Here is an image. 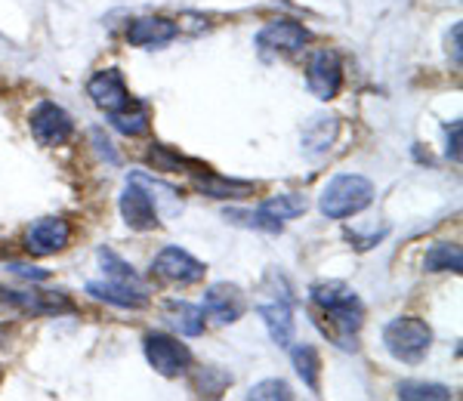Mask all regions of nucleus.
Returning <instances> with one entry per match:
<instances>
[{"label": "nucleus", "mask_w": 463, "mask_h": 401, "mask_svg": "<svg viewBox=\"0 0 463 401\" xmlns=\"http://www.w3.org/2000/svg\"><path fill=\"white\" fill-rule=\"evenodd\" d=\"M423 269L427 272H460L463 269V254L454 241H439L432 244L423 256Z\"/></svg>", "instance_id": "obj_20"}, {"label": "nucleus", "mask_w": 463, "mask_h": 401, "mask_svg": "<svg viewBox=\"0 0 463 401\" xmlns=\"http://www.w3.org/2000/svg\"><path fill=\"white\" fill-rule=\"evenodd\" d=\"M232 226H244V228H257V232H272V235H279L281 232V222H275V219H269L263 210H226L222 213Z\"/></svg>", "instance_id": "obj_23"}, {"label": "nucleus", "mask_w": 463, "mask_h": 401, "mask_svg": "<svg viewBox=\"0 0 463 401\" xmlns=\"http://www.w3.org/2000/svg\"><path fill=\"white\" fill-rule=\"evenodd\" d=\"M371 200H374V185H371V180L355 176V173H343V176H334V180L325 185V191H321V198H318V210L325 213L327 219H346V217L362 213Z\"/></svg>", "instance_id": "obj_1"}, {"label": "nucleus", "mask_w": 463, "mask_h": 401, "mask_svg": "<svg viewBox=\"0 0 463 401\" xmlns=\"http://www.w3.org/2000/svg\"><path fill=\"white\" fill-rule=\"evenodd\" d=\"M152 269L158 278L170 281V284H179V287H189V284H198L204 278V263H198L189 250L183 247H164L158 256H155Z\"/></svg>", "instance_id": "obj_6"}, {"label": "nucleus", "mask_w": 463, "mask_h": 401, "mask_svg": "<svg viewBox=\"0 0 463 401\" xmlns=\"http://www.w3.org/2000/svg\"><path fill=\"white\" fill-rule=\"evenodd\" d=\"M290 359H294V368H297V374L303 377V383L309 386L312 392H318V368H321V361H318L316 349L300 343V346H294Z\"/></svg>", "instance_id": "obj_22"}, {"label": "nucleus", "mask_w": 463, "mask_h": 401, "mask_svg": "<svg viewBox=\"0 0 463 401\" xmlns=\"http://www.w3.org/2000/svg\"><path fill=\"white\" fill-rule=\"evenodd\" d=\"M87 294L93 300L111 303L121 309H143L148 306V287L146 284H118V281H90Z\"/></svg>", "instance_id": "obj_13"}, {"label": "nucleus", "mask_w": 463, "mask_h": 401, "mask_svg": "<svg viewBox=\"0 0 463 401\" xmlns=\"http://www.w3.org/2000/svg\"><path fill=\"white\" fill-rule=\"evenodd\" d=\"M32 133L41 145L53 148V145H62L71 139L74 133V121L65 108H59L56 102H41L32 115Z\"/></svg>", "instance_id": "obj_7"}, {"label": "nucleus", "mask_w": 463, "mask_h": 401, "mask_svg": "<svg viewBox=\"0 0 463 401\" xmlns=\"http://www.w3.org/2000/svg\"><path fill=\"white\" fill-rule=\"evenodd\" d=\"M309 43V32L294 19H275L257 34L260 53H297Z\"/></svg>", "instance_id": "obj_9"}, {"label": "nucleus", "mask_w": 463, "mask_h": 401, "mask_svg": "<svg viewBox=\"0 0 463 401\" xmlns=\"http://www.w3.org/2000/svg\"><path fill=\"white\" fill-rule=\"evenodd\" d=\"M176 37V22L164 19V16H143L133 19L130 28H127V41L133 47H161V43H170Z\"/></svg>", "instance_id": "obj_14"}, {"label": "nucleus", "mask_w": 463, "mask_h": 401, "mask_svg": "<svg viewBox=\"0 0 463 401\" xmlns=\"http://www.w3.org/2000/svg\"><path fill=\"white\" fill-rule=\"evenodd\" d=\"M460 37H463V25H454L451 28V34H448V56L454 59V65L460 69Z\"/></svg>", "instance_id": "obj_28"}, {"label": "nucleus", "mask_w": 463, "mask_h": 401, "mask_svg": "<svg viewBox=\"0 0 463 401\" xmlns=\"http://www.w3.org/2000/svg\"><path fill=\"white\" fill-rule=\"evenodd\" d=\"M383 346L392 359L405 361V365H417L427 359L432 346V331L420 318H392L383 328Z\"/></svg>", "instance_id": "obj_2"}, {"label": "nucleus", "mask_w": 463, "mask_h": 401, "mask_svg": "<svg viewBox=\"0 0 463 401\" xmlns=\"http://www.w3.org/2000/svg\"><path fill=\"white\" fill-rule=\"evenodd\" d=\"M260 318H263L269 337H272L275 346H290L294 343V312H290V303L288 300H275V303H263L257 309Z\"/></svg>", "instance_id": "obj_15"}, {"label": "nucleus", "mask_w": 463, "mask_h": 401, "mask_svg": "<svg viewBox=\"0 0 463 401\" xmlns=\"http://www.w3.org/2000/svg\"><path fill=\"white\" fill-rule=\"evenodd\" d=\"M198 189L204 191L207 198H248L253 195V182H241V180H226V176H213V173H204L198 176Z\"/></svg>", "instance_id": "obj_18"}, {"label": "nucleus", "mask_w": 463, "mask_h": 401, "mask_svg": "<svg viewBox=\"0 0 463 401\" xmlns=\"http://www.w3.org/2000/svg\"><path fill=\"white\" fill-rule=\"evenodd\" d=\"M248 398H253V401H279V398L288 401V398H294V392H290V386L285 380H263V383L250 386Z\"/></svg>", "instance_id": "obj_26"}, {"label": "nucleus", "mask_w": 463, "mask_h": 401, "mask_svg": "<svg viewBox=\"0 0 463 401\" xmlns=\"http://www.w3.org/2000/svg\"><path fill=\"white\" fill-rule=\"evenodd\" d=\"M164 322L183 333V337H201L204 333V309L183 300H170L164 303Z\"/></svg>", "instance_id": "obj_16"}, {"label": "nucleus", "mask_w": 463, "mask_h": 401, "mask_svg": "<svg viewBox=\"0 0 463 401\" xmlns=\"http://www.w3.org/2000/svg\"><path fill=\"white\" fill-rule=\"evenodd\" d=\"M99 263H102V269H106L109 281H118V284H143L139 275L133 272V266H127L121 256L111 254V250H106V247L99 250Z\"/></svg>", "instance_id": "obj_25"}, {"label": "nucleus", "mask_w": 463, "mask_h": 401, "mask_svg": "<svg viewBox=\"0 0 463 401\" xmlns=\"http://www.w3.org/2000/svg\"><path fill=\"white\" fill-rule=\"evenodd\" d=\"M445 133H448V148H445V154H448L451 161H460V121L448 124Z\"/></svg>", "instance_id": "obj_27"}, {"label": "nucleus", "mask_w": 463, "mask_h": 401, "mask_svg": "<svg viewBox=\"0 0 463 401\" xmlns=\"http://www.w3.org/2000/svg\"><path fill=\"white\" fill-rule=\"evenodd\" d=\"M87 93H90V99H93L102 111H109V115L130 102V93H127V84L118 69L96 71L87 84Z\"/></svg>", "instance_id": "obj_12"}, {"label": "nucleus", "mask_w": 463, "mask_h": 401, "mask_svg": "<svg viewBox=\"0 0 463 401\" xmlns=\"http://www.w3.org/2000/svg\"><path fill=\"white\" fill-rule=\"evenodd\" d=\"M337 117L334 115H316L303 130V148L309 154H321L331 148V143L337 139Z\"/></svg>", "instance_id": "obj_17"}, {"label": "nucleus", "mask_w": 463, "mask_h": 401, "mask_svg": "<svg viewBox=\"0 0 463 401\" xmlns=\"http://www.w3.org/2000/svg\"><path fill=\"white\" fill-rule=\"evenodd\" d=\"M71 241V226L62 217H43L25 232V250L32 256H53Z\"/></svg>", "instance_id": "obj_8"}, {"label": "nucleus", "mask_w": 463, "mask_h": 401, "mask_svg": "<svg viewBox=\"0 0 463 401\" xmlns=\"http://www.w3.org/2000/svg\"><path fill=\"white\" fill-rule=\"evenodd\" d=\"M0 300L10 303V306H19L22 312H32V315H65V312H74V303L65 296L62 291H4L0 287Z\"/></svg>", "instance_id": "obj_10"}, {"label": "nucleus", "mask_w": 463, "mask_h": 401, "mask_svg": "<svg viewBox=\"0 0 463 401\" xmlns=\"http://www.w3.org/2000/svg\"><path fill=\"white\" fill-rule=\"evenodd\" d=\"M121 217L133 232H152V228H158V207H155L152 195H148V185L137 173H130L127 189L121 191Z\"/></svg>", "instance_id": "obj_3"}, {"label": "nucleus", "mask_w": 463, "mask_h": 401, "mask_svg": "<svg viewBox=\"0 0 463 401\" xmlns=\"http://www.w3.org/2000/svg\"><path fill=\"white\" fill-rule=\"evenodd\" d=\"M260 210H263L269 219H275V222H281V226H285L288 219H297V217H303V213H306V198L288 191V195H275V198L263 200V204H260Z\"/></svg>", "instance_id": "obj_21"}, {"label": "nucleus", "mask_w": 463, "mask_h": 401, "mask_svg": "<svg viewBox=\"0 0 463 401\" xmlns=\"http://www.w3.org/2000/svg\"><path fill=\"white\" fill-rule=\"evenodd\" d=\"M248 309V300H244L241 287L238 284H229V281H220V284H211L204 294V312L211 318L222 324H232L244 315Z\"/></svg>", "instance_id": "obj_11"}, {"label": "nucleus", "mask_w": 463, "mask_h": 401, "mask_svg": "<svg viewBox=\"0 0 463 401\" xmlns=\"http://www.w3.org/2000/svg\"><path fill=\"white\" fill-rule=\"evenodd\" d=\"M306 84L316 99L331 102L343 87V65L340 56L334 50H318L309 59V69H306Z\"/></svg>", "instance_id": "obj_5"}, {"label": "nucleus", "mask_w": 463, "mask_h": 401, "mask_svg": "<svg viewBox=\"0 0 463 401\" xmlns=\"http://www.w3.org/2000/svg\"><path fill=\"white\" fill-rule=\"evenodd\" d=\"M143 352L148 359V365L158 370L161 377H179L185 368L192 365V352L185 343L167 337V333H146L143 340Z\"/></svg>", "instance_id": "obj_4"}, {"label": "nucleus", "mask_w": 463, "mask_h": 401, "mask_svg": "<svg viewBox=\"0 0 463 401\" xmlns=\"http://www.w3.org/2000/svg\"><path fill=\"white\" fill-rule=\"evenodd\" d=\"M10 269L13 272H16V275H25V278H32V281H43V278H47V272H41V269H28V266H10Z\"/></svg>", "instance_id": "obj_29"}, {"label": "nucleus", "mask_w": 463, "mask_h": 401, "mask_svg": "<svg viewBox=\"0 0 463 401\" xmlns=\"http://www.w3.org/2000/svg\"><path fill=\"white\" fill-rule=\"evenodd\" d=\"M399 398L405 401H448L451 389L439 383H399Z\"/></svg>", "instance_id": "obj_24"}, {"label": "nucleus", "mask_w": 463, "mask_h": 401, "mask_svg": "<svg viewBox=\"0 0 463 401\" xmlns=\"http://www.w3.org/2000/svg\"><path fill=\"white\" fill-rule=\"evenodd\" d=\"M111 127L124 136H143L148 130V108L143 102H127L124 108L111 111Z\"/></svg>", "instance_id": "obj_19"}]
</instances>
